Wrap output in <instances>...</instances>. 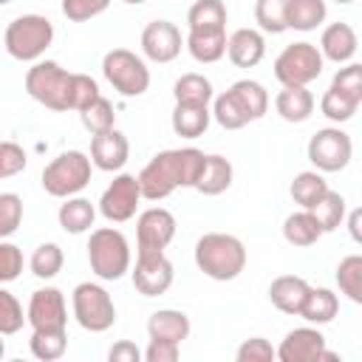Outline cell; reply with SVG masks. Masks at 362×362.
<instances>
[{"instance_id":"obj_1","label":"cell","mask_w":362,"mask_h":362,"mask_svg":"<svg viewBox=\"0 0 362 362\" xmlns=\"http://www.w3.org/2000/svg\"><path fill=\"white\" fill-rule=\"evenodd\" d=\"M204 161H206V153L198 147H175V150L156 153L136 175L141 198L164 201L175 189H195Z\"/></svg>"},{"instance_id":"obj_2","label":"cell","mask_w":362,"mask_h":362,"mask_svg":"<svg viewBox=\"0 0 362 362\" xmlns=\"http://www.w3.org/2000/svg\"><path fill=\"white\" fill-rule=\"evenodd\" d=\"M195 266L209 280L229 283L246 269V246L229 232H204L195 240Z\"/></svg>"},{"instance_id":"obj_3","label":"cell","mask_w":362,"mask_h":362,"mask_svg":"<svg viewBox=\"0 0 362 362\" xmlns=\"http://www.w3.org/2000/svg\"><path fill=\"white\" fill-rule=\"evenodd\" d=\"M54 42V23L45 14H20L6 25L3 48L17 62H37Z\"/></svg>"},{"instance_id":"obj_4","label":"cell","mask_w":362,"mask_h":362,"mask_svg":"<svg viewBox=\"0 0 362 362\" xmlns=\"http://www.w3.org/2000/svg\"><path fill=\"white\" fill-rule=\"evenodd\" d=\"M88 263L99 280H122L133 266V255L124 232L116 226L93 229L88 238Z\"/></svg>"},{"instance_id":"obj_5","label":"cell","mask_w":362,"mask_h":362,"mask_svg":"<svg viewBox=\"0 0 362 362\" xmlns=\"http://www.w3.org/2000/svg\"><path fill=\"white\" fill-rule=\"evenodd\" d=\"M71 85H74V71H65L54 59H37L25 71V93L42 107L57 113L71 110Z\"/></svg>"},{"instance_id":"obj_6","label":"cell","mask_w":362,"mask_h":362,"mask_svg":"<svg viewBox=\"0 0 362 362\" xmlns=\"http://www.w3.org/2000/svg\"><path fill=\"white\" fill-rule=\"evenodd\" d=\"M90 173H93V164L88 153L65 150L45 164L40 184L51 198H71V195H79L90 184Z\"/></svg>"},{"instance_id":"obj_7","label":"cell","mask_w":362,"mask_h":362,"mask_svg":"<svg viewBox=\"0 0 362 362\" xmlns=\"http://www.w3.org/2000/svg\"><path fill=\"white\" fill-rule=\"evenodd\" d=\"M102 76L107 79V85L124 96V99H133V96H141L147 93L150 88V68L147 62L130 51V48H110L105 57H102Z\"/></svg>"},{"instance_id":"obj_8","label":"cell","mask_w":362,"mask_h":362,"mask_svg":"<svg viewBox=\"0 0 362 362\" xmlns=\"http://www.w3.org/2000/svg\"><path fill=\"white\" fill-rule=\"evenodd\" d=\"M71 311H74V320L79 322V328H85L90 334H105L116 322L113 297L107 294V288L102 283H93V280L74 286Z\"/></svg>"},{"instance_id":"obj_9","label":"cell","mask_w":362,"mask_h":362,"mask_svg":"<svg viewBox=\"0 0 362 362\" xmlns=\"http://www.w3.org/2000/svg\"><path fill=\"white\" fill-rule=\"evenodd\" d=\"M325 68V59L320 54V48L314 42H291L286 45L277 59H274V79L280 85H300V88H308L311 82L320 79Z\"/></svg>"},{"instance_id":"obj_10","label":"cell","mask_w":362,"mask_h":362,"mask_svg":"<svg viewBox=\"0 0 362 362\" xmlns=\"http://www.w3.org/2000/svg\"><path fill=\"white\" fill-rule=\"evenodd\" d=\"M305 156L308 161L314 164L317 173H339L351 164L354 158V141L351 136L334 124V127H320L311 139H308V147H305Z\"/></svg>"},{"instance_id":"obj_11","label":"cell","mask_w":362,"mask_h":362,"mask_svg":"<svg viewBox=\"0 0 362 362\" xmlns=\"http://www.w3.org/2000/svg\"><path fill=\"white\" fill-rule=\"evenodd\" d=\"M141 204V189H139V178L130 173H119L102 192L96 212L110 221V223H124L130 218H136V209Z\"/></svg>"},{"instance_id":"obj_12","label":"cell","mask_w":362,"mask_h":362,"mask_svg":"<svg viewBox=\"0 0 362 362\" xmlns=\"http://www.w3.org/2000/svg\"><path fill=\"white\" fill-rule=\"evenodd\" d=\"M130 277L141 297H161L170 291L175 269L164 252H136V266H130Z\"/></svg>"},{"instance_id":"obj_13","label":"cell","mask_w":362,"mask_h":362,"mask_svg":"<svg viewBox=\"0 0 362 362\" xmlns=\"http://www.w3.org/2000/svg\"><path fill=\"white\" fill-rule=\"evenodd\" d=\"M25 322L31 331H68V303L65 294L54 286L37 288L28 297Z\"/></svg>"},{"instance_id":"obj_14","label":"cell","mask_w":362,"mask_h":362,"mask_svg":"<svg viewBox=\"0 0 362 362\" xmlns=\"http://www.w3.org/2000/svg\"><path fill=\"white\" fill-rule=\"evenodd\" d=\"M274 359L280 362H320V359H337L334 351L325 348V337L314 325L291 328L280 345L274 348Z\"/></svg>"},{"instance_id":"obj_15","label":"cell","mask_w":362,"mask_h":362,"mask_svg":"<svg viewBox=\"0 0 362 362\" xmlns=\"http://www.w3.org/2000/svg\"><path fill=\"white\" fill-rule=\"evenodd\" d=\"M175 215L164 206H150L136 218V252H164L175 238Z\"/></svg>"},{"instance_id":"obj_16","label":"cell","mask_w":362,"mask_h":362,"mask_svg":"<svg viewBox=\"0 0 362 362\" xmlns=\"http://www.w3.org/2000/svg\"><path fill=\"white\" fill-rule=\"evenodd\" d=\"M184 48V37H181V28L170 20H153L144 25L141 31V54L150 59V62H158V65H167L173 62Z\"/></svg>"},{"instance_id":"obj_17","label":"cell","mask_w":362,"mask_h":362,"mask_svg":"<svg viewBox=\"0 0 362 362\" xmlns=\"http://www.w3.org/2000/svg\"><path fill=\"white\" fill-rule=\"evenodd\" d=\"M130 158V141L122 130L110 127L90 136V164L102 173H119Z\"/></svg>"},{"instance_id":"obj_18","label":"cell","mask_w":362,"mask_h":362,"mask_svg":"<svg viewBox=\"0 0 362 362\" xmlns=\"http://www.w3.org/2000/svg\"><path fill=\"white\" fill-rule=\"evenodd\" d=\"M317 48H320L322 59H328L334 65H345V62H351L356 57L359 37H356L351 23H331V25L322 28Z\"/></svg>"},{"instance_id":"obj_19","label":"cell","mask_w":362,"mask_h":362,"mask_svg":"<svg viewBox=\"0 0 362 362\" xmlns=\"http://www.w3.org/2000/svg\"><path fill=\"white\" fill-rule=\"evenodd\" d=\"M226 57L238 68H255L266 57V37L257 28H235L226 37Z\"/></svg>"},{"instance_id":"obj_20","label":"cell","mask_w":362,"mask_h":362,"mask_svg":"<svg viewBox=\"0 0 362 362\" xmlns=\"http://www.w3.org/2000/svg\"><path fill=\"white\" fill-rule=\"evenodd\" d=\"M308 288H311V283L305 277H300V274H280L269 286V300H272V305L277 311L297 317L300 314V305H303V300L308 294Z\"/></svg>"},{"instance_id":"obj_21","label":"cell","mask_w":362,"mask_h":362,"mask_svg":"<svg viewBox=\"0 0 362 362\" xmlns=\"http://www.w3.org/2000/svg\"><path fill=\"white\" fill-rule=\"evenodd\" d=\"M274 110L288 124H303L314 113V93L300 85H283V90L274 96Z\"/></svg>"},{"instance_id":"obj_22","label":"cell","mask_w":362,"mask_h":362,"mask_svg":"<svg viewBox=\"0 0 362 362\" xmlns=\"http://www.w3.org/2000/svg\"><path fill=\"white\" fill-rule=\"evenodd\" d=\"M192 325H189V317L178 308H158L150 314L147 320V337L150 339H167V342H184L189 337Z\"/></svg>"},{"instance_id":"obj_23","label":"cell","mask_w":362,"mask_h":362,"mask_svg":"<svg viewBox=\"0 0 362 362\" xmlns=\"http://www.w3.org/2000/svg\"><path fill=\"white\" fill-rule=\"evenodd\" d=\"M57 221H59L62 232H68V235H85L96 223V206L88 198H82V195L62 198V204L57 209Z\"/></svg>"},{"instance_id":"obj_24","label":"cell","mask_w":362,"mask_h":362,"mask_svg":"<svg viewBox=\"0 0 362 362\" xmlns=\"http://www.w3.org/2000/svg\"><path fill=\"white\" fill-rule=\"evenodd\" d=\"M232 178H235L232 161L226 156L209 153L206 161H204V170H201V178L195 184V189L201 195H206V198H215V195H223L232 187Z\"/></svg>"},{"instance_id":"obj_25","label":"cell","mask_w":362,"mask_h":362,"mask_svg":"<svg viewBox=\"0 0 362 362\" xmlns=\"http://www.w3.org/2000/svg\"><path fill=\"white\" fill-rule=\"evenodd\" d=\"M337 314H339V297L325 286H311L297 317H303L308 325H328Z\"/></svg>"},{"instance_id":"obj_26","label":"cell","mask_w":362,"mask_h":362,"mask_svg":"<svg viewBox=\"0 0 362 362\" xmlns=\"http://www.w3.org/2000/svg\"><path fill=\"white\" fill-rule=\"evenodd\" d=\"M226 90L238 102V107L246 113L249 122H257V119L266 116V110H269V90L257 79H238Z\"/></svg>"},{"instance_id":"obj_27","label":"cell","mask_w":362,"mask_h":362,"mask_svg":"<svg viewBox=\"0 0 362 362\" xmlns=\"http://www.w3.org/2000/svg\"><path fill=\"white\" fill-rule=\"evenodd\" d=\"M184 45L195 62L212 65L226 54V31H187Z\"/></svg>"},{"instance_id":"obj_28","label":"cell","mask_w":362,"mask_h":362,"mask_svg":"<svg viewBox=\"0 0 362 362\" xmlns=\"http://www.w3.org/2000/svg\"><path fill=\"white\" fill-rule=\"evenodd\" d=\"M212 122V113L206 105H175L173 107V116H170V124H173V133L181 136V139H198L206 133Z\"/></svg>"},{"instance_id":"obj_29","label":"cell","mask_w":362,"mask_h":362,"mask_svg":"<svg viewBox=\"0 0 362 362\" xmlns=\"http://www.w3.org/2000/svg\"><path fill=\"white\" fill-rule=\"evenodd\" d=\"M226 20L223 0H195L187 11V31H226Z\"/></svg>"},{"instance_id":"obj_30","label":"cell","mask_w":362,"mask_h":362,"mask_svg":"<svg viewBox=\"0 0 362 362\" xmlns=\"http://www.w3.org/2000/svg\"><path fill=\"white\" fill-rule=\"evenodd\" d=\"M283 238H286V243L305 249V246H314L322 238V229H320L317 218L311 215V209H297V212L286 215V221H283Z\"/></svg>"},{"instance_id":"obj_31","label":"cell","mask_w":362,"mask_h":362,"mask_svg":"<svg viewBox=\"0 0 362 362\" xmlns=\"http://www.w3.org/2000/svg\"><path fill=\"white\" fill-rule=\"evenodd\" d=\"M328 6L325 0H288L286 6V28L294 31H314L325 23Z\"/></svg>"},{"instance_id":"obj_32","label":"cell","mask_w":362,"mask_h":362,"mask_svg":"<svg viewBox=\"0 0 362 362\" xmlns=\"http://www.w3.org/2000/svg\"><path fill=\"white\" fill-rule=\"evenodd\" d=\"M212 96H215V88H212V82L204 76V74H181L178 79H175V85H173V99H175V105H206L209 107V102H212Z\"/></svg>"},{"instance_id":"obj_33","label":"cell","mask_w":362,"mask_h":362,"mask_svg":"<svg viewBox=\"0 0 362 362\" xmlns=\"http://www.w3.org/2000/svg\"><path fill=\"white\" fill-rule=\"evenodd\" d=\"M325 192H328V181H325V175L317 173V170H303V173H297L294 181H291V187H288V195H291V201H294L300 209H311Z\"/></svg>"},{"instance_id":"obj_34","label":"cell","mask_w":362,"mask_h":362,"mask_svg":"<svg viewBox=\"0 0 362 362\" xmlns=\"http://www.w3.org/2000/svg\"><path fill=\"white\" fill-rule=\"evenodd\" d=\"M311 215L317 218V223H320L322 235H328V232H334V229H339V226L345 223L348 201H345V195H342V192H334V189L328 187V192H325V195L311 206Z\"/></svg>"},{"instance_id":"obj_35","label":"cell","mask_w":362,"mask_h":362,"mask_svg":"<svg viewBox=\"0 0 362 362\" xmlns=\"http://www.w3.org/2000/svg\"><path fill=\"white\" fill-rule=\"evenodd\" d=\"M62 263H65V255H62V246L59 243H40L31 257H28V269L34 277L40 280H54L59 272H62Z\"/></svg>"},{"instance_id":"obj_36","label":"cell","mask_w":362,"mask_h":362,"mask_svg":"<svg viewBox=\"0 0 362 362\" xmlns=\"http://www.w3.org/2000/svg\"><path fill=\"white\" fill-rule=\"evenodd\" d=\"M31 356L40 362H57L68 351V331H31Z\"/></svg>"},{"instance_id":"obj_37","label":"cell","mask_w":362,"mask_h":362,"mask_svg":"<svg viewBox=\"0 0 362 362\" xmlns=\"http://www.w3.org/2000/svg\"><path fill=\"white\" fill-rule=\"evenodd\" d=\"M79 122H82V127H85L90 136L116 127V110H113V102H110L107 96L99 93L90 105H85V107L79 110Z\"/></svg>"},{"instance_id":"obj_38","label":"cell","mask_w":362,"mask_h":362,"mask_svg":"<svg viewBox=\"0 0 362 362\" xmlns=\"http://www.w3.org/2000/svg\"><path fill=\"white\" fill-rule=\"evenodd\" d=\"M337 286L351 303H362V255H348L337 266Z\"/></svg>"},{"instance_id":"obj_39","label":"cell","mask_w":362,"mask_h":362,"mask_svg":"<svg viewBox=\"0 0 362 362\" xmlns=\"http://www.w3.org/2000/svg\"><path fill=\"white\" fill-rule=\"evenodd\" d=\"M359 105H362V102H356V99H351V96H345V93H339L337 88L328 85V90H325L322 99H320V113H322L328 122L342 124V122H351V119H354V113L359 110Z\"/></svg>"},{"instance_id":"obj_40","label":"cell","mask_w":362,"mask_h":362,"mask_svg":"<svg viewBox=\"0 0 362 362\" xmlns=\"http://www.w3.org/2000/svg\"><path fill=\"white\" fill-rule=\"evenodd\" d=\"M286 6L288 0H255V23L263 34H283L286 28Z\"/></svg>"},{"instance_id":"obj_41","label":"cell","mask_w":362,"mask_h":362,"mask_svg":"<svg viewBox=\"0 0 362 362\" xmlns=\"http://www.w3.org/2000/svg\"><path fill=\"white\" fill-rule=\"evenodd\" d=\"M212 119L223 127V130H240V127H246L249 124V119H246V113L238 107V102L229 96V90H223V93H218V96H212Z\"/></svg>"},{"instance_id":"obj_42","label":"cell","mask_w":362,"mask_h":362,"mask_svg":"<svg viewBox=\"0 0 362 362\" xmlns=\"http://www.w3.org/2000/svg\"><path fill=\"white\" fill-rule=\"evenodd\" d=\"M25 325V311H23V303L0 286V334L3 337H11L17 331H23Z\"/></svg>"},{"instance_id":"obj_43","label":"cell","mask_w":362,"mask_h":362,"mask_svg":"<svg viewBox=\"0 0 362 362\" xmlns=\"http://www.w3.org/2000/svg\"><path fill=\"white\" fill-rule=\"evenodd\" d=\"M23 223V198L17 192H0V238H8Z\"/></svg>"},{"instance_id":"obj_44","label":"cell","mask_w":362,"mask_h":362,"mask_svg":"<svg viewBox=\"0 0 362 362\" xmlns=\"http://www.w3.org/2000/svg\"><path fill=\"white\" fill-rule=\"evenodd\" d=\"M23 266H25V260H23V249H20L17 243L0 238V286L17 280V277L23 274Z\"/></svg>"},{"instance_id":"obj_45","label":"cell","mask_w":362,"mask_h":362,"mask_svg":"<svg viewBox=\"0 0 362 362\" xmlns=\"http://www.w3.org/2000/svg\"><path fill=\"white\" fill-rule=\"evenodd\" d=\"M331 88H337L339 93H345V96L362 102V65H359V62H345V65L334 74Z\"/></svg>"},{"instance_id":"obj_46","label":"cell","mask_w":362,"mask_h":362,"mask_svg":"<svg viewBox=\"0 0 362 362\" xmlns=\"http://www.w3.org/2000/svg\"><path fill=\"white\" fill-rule=\"evenodd\" d=\"M110 6V0H62V14L71 20V23H88L99 14H105Z\"/></svg>"},{"instance_id":"obj_47","label":"cell","mask_w":362,"mask_h":362,"mask_svg":"<svg viewBox=\"0 0 362 362\" xmlns=\"http://www.w3.org/2000/svg\"><path fill=\"white\" fill-rule=\"evenodd\" d=\"M238 362H274V348L266 337H249L235 351Z\"/></svg>"},{"instance_id":"obj_48","label":"cell","mask_w":362,"mask_h":362,"mask_svg":"<svg viewBox=\"0 0 362 362\" xmlns=\"http://www.w3.org/2000/svg\"><path fill=\"white\" fill-rule=\"evenodd\" d=\"M25 164H28V156L17 141H0V181L23 173Z\"/></svg>"},{"instance_id":"obj_49","label":"cell","mask_w":362,"mask_h":362,"mask_svg":"<svg viewBox=\"0 0 362 362\" xmlns=\"http://www.w3.org/2000/svg\"><path fill=\"white\" fill-rule=\"evenodd\" d=\"M99 82L88 74H74V85H71V110H82L85 105H90L99 96Z\"/></svg>"},{"instance_id":"obj_50","label":"cell","mask_w":362,"mask_h":362,"mask_svg":"<svg viewBox=\"0 0 362 362\" xmlns=\"http://www.w3.org/2000/svg\"><path fill=\"white\" fill-rule=\"evenodd\" d=\"M181 356V345L178 342H167V339H150L147 348L141 351L144 362H175Z\"/></svg>"},{"instance_id":"obj_51","label":"cell","mask_w":362,"mask_h":362,"mask_svg":"<svg viewBox=\"0 0 362 362\" xmlns=\"http://www.w3.org/2000/svg\"><path fill=\"white\" fill-rule=\"evenodd\" d=\"M107 359H110V362H141V351H139L136 342H130V339H119V342L110 345Z\"/></svg>"},{"instance_id":"obj_52","label":"cell","mask_w":362,"mask_h":362,"mask_svg":"<svg viewBox=\"0 0 362 362\" xmlns=\"http://www.w3.org/2000/svg\"><path fill=\"white\" fill-rule=\"evenodd\" d=\"M345 221H348V232H351V238H354L356 243H362V229H359L362 212H359V209H351V215H345Z\"/></svg>"},{"instance_id":"obj_53","label":"cell","mask_w":362,"mask_h":362,"mask_svg":"<svg viewBox=\"0 0 362 362\" xmlns=\"http://www.w3.org/2000/svg\"><path fill=\"white\" fill-rule=\"evenodd\" d=\"M122 3H127V6H141V3H147V0H122Z\"/></svg>"},{"instance_id":"obj_54","label":"cell","mask_w":362,"mask_h":362,"mask_svg":"<svg viewBox=\"0 0 362 362\" xmlns=\"http://www.w3.org/2000/svg\"><path fill=\"white\" fill-rule=\"evenodd\" d=\"M6 356V342H3V334H0V359Z\"/></svg>"},{"instance_id":"obj_55","label":"cell","mask_w":362,"mask_h":362,"mask_svg":"<svg viewBox=\"0 0 362 362\" xmlns=\"http://www.w3.org/2000/svg\"><path fill=\"white\" fill-rule=\"evenodd\" d=\"M334 3H339V6H348V3H354V0H334Z\"/></svg>"},{"instance_id":"obj_56","label":"cell","mask_w":362,"mask_h":362,"mask_svg":"<svg viewBox=\"0 0 362 362\" xmlns=\"http://www.w3.org/2000/svg\"><path fill=\"white\" fill-rule=\"evenodd\" d=\"M8 3H11V0H0V6H8Z\"/></svg>"}]
</instances>
